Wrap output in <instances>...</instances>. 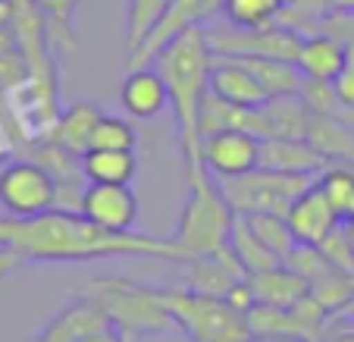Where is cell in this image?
Returning a JSON list of instances; mask_svg holds the SVG:
<instances>
[{
    "label": "cell",
    "mask_w": 354,
    "mask_h": 342,
    "mask_svg": "<svg viewBox=\"0 0 354 342\" xmlns=\"http://www.w3.org/2000/svg\"><path fill=\"white\" fill-rule=\"evenodd\" d=\"M91 148H104V151H135V148H138V129H135V123L126 120V116L104 114V116H100V123L94 126ZM91 148H88V151H91Z\"/></svg>",
    "instance_id": "cell-29"
},
{
    "label": "cell",
    "mask_w": 354,
    "mask_h": 342,
    "mask_svg": "<svg viewBox=\"0 0 354 342\" xmlns=\"http://www.w3.org/2000/svg\"><path fill=\"white\" fill-rule=\"evenodd\" d=\"M333 13H351L354 16V0H335Z\"/></svg>",
    "instance_id": "cell-36"
},
{
    "label": "cell",
    "mask_w": 354,
    "mask_h": 342,
    "mask_svg": "<svg viewBox=\"0 0 354 342\" xmlns=\"http://www.w3.org/2000/svg\"><path fill=\"white\" fill-rule=\"evenodd\" d=\"M333 85H335V94H339L342 107H345L348 114H354V69L345 66V69H342V73L333 79Z\"/></svg>",
    "instance_id": "cell-33"
},
{
    "label": "cell",
    "mask_w": 354,
    "mask_h": 342,
    "mask_svg": "<svg viewBox=\"0 0 354 342\" xmlns=\"http://www.w3.org/2000/svg\"><path fill=\"white\" fill-rule=\"evenodd\" d=\"M220 182L223 198L235 217H254V214H288L292 201L308 186H314L317 176H292V173H273V170L254 167L251 173L229 176Z\"/></svg>",
    "instance_id": "cell-6"
},
{
    "label": "cell",
    "mask_w": 354,
    "mask_h": 342,
    "mask_svg": "<svg viewBox=\"0 0 354 342\" xmlns=\"http://www.w3.org/2000/svg\"><path fill=\"white\" fill-rule=\"evenodd\" d=\"M207 82H210V94H216L226 104H235V107H267L270 101L263 85L235 57H214Z\"/></svg>",
    "instance_id": "cell-14"
},
{
    "label": "cell",
    "mask_w": 354,
    "mask_h": 342,
    "mask_svg": "<svg viewBox=\"0 0 354 342\" xmlns=\"http://www.w3.org/2000/svg\"><path fill=\"white\" fill-rule=\"evenodd\" d=\"M251 342H254V339H251Z\"/></svg>",
    "instance_id": "cell-42"
},
{
    "label": "cell",
    "mask_w": 354,
    "mask_h": 342,
    "mask_svg": "<svg viewBox=\"0 0 354 342\" xmlns=\"http://www.w3.org/2000/svg\"><path fill=\"white\" fill-rule=\"evenodd\" d=\"M286 13L282 0H223L220 16L235 28H267L276 26Z\"/></svg>",
    "instance_id": "cell-26"
},
{
    "label": "cell",
    "mask_w": 354,
    "mask_h": 342,
    "mask_svg": "<svg viewBox=\"0 0 354 342\" xmlns=\"http://www.w3.org/2000/svg\"><path fill=\"white\" fill-rule=\"evenodd\" d=\"M204 19H210V0H173L169 10L160 16V22L151 28V35L126 57V69L151 66V63L160 57L163 47H169L179 35H185L188 28L201 26Z\"/></svg>",
    "instance_id": "cell-12"
},
{
    "label": "cell",
    "mask_w": 354,
    "mask_h": 342,
    "mask_svg": "<svg viewBox=\"0 0 354 342\" xmlns=\"http://www.w3.org/2000/svg\"><path fill=\"white\" fill-rule=\"evenodd\" d=\"M214 57H273V60L298 63L301 38L298 28L276 22L267 28H204Z\"/></svg>",
    "instance_id": "cell-9"
},
{
    "label": "cell",
    "mask_w": 354,
    "mask_h": 342,
    "mask_svg": "<svg viewBox=\"0 0 354 342\" xmlns=\"http://www.w3.org/2000/svg\"><path fill=\"white\" fill-rule=\"evenodd\" d=\"M245 220H248V226L254 229L257 239H261L270 251H276L282 261H286V258L292 255V249L298 245L286 214H254V217H245Z\"/></svg>",
    "instance_id": "cell-28"
},
{
    "label": "cell",
    "mask_w": 354,
    "mask_h": 342,
    "mask_svg": "<svg viewBox=\"0 0 354 342\" xmlns=\"http://www.w3.org/2000/svg\"><path fill=\"white\" fill-rule=\"evenodd\" d=\"M47 19V44H57L60 51L73 47V16L79 0H35Z\"/></svg>",
    "instance_id": "cell-30"
},
{
    "label": "cell",
    "mask_w": 354,
    "mask_h": 342,
    "mask_svg": "<svg viewBox=\"0 0 354 342\" xmlns=\"http://www.w3.org/2000/svg\"><path fill=\"white\" fill-rule=\"evenodd\" d=\"M0 208L7 217H38L60 208V182L41 161H10L0 167Z\"/></svg>",
    "instance_id": "cell-8"
},
{
    "label": "cell",
    "mask_w": 354,
    "mask_h": 342,
    "mask_svg": "<svg viewBox=\"0 0 354 342\" xmlns=\"http://www.w3.org/2000/svg\"><path fill=\"white\" fill-rule=\"evenodd\" d=\"M79 342H126V333H122L120 327H104V330H97V333L82 336Z\"/></svg>",
    "instance_id": "cell-34"
},
{
    "label": "cell",
    "mask_w": 354,
    "mask_h": 342,
    "mask_svg": "<svg viewBox=\"0 0 354 342\" xmlns=\"http://www.w3.org/2000/svg\"><path fill=\"white\" fill-rule=\"evenodd\" d=\"M235 60L251 69V75L261 82L270 98L298 94L301 85H304V73L292 60H273V57H235Z\"/></svg>",
    "instance_id": "cell-23"
},
{
    "label": "cell",
    "mask_w": 354,
    "mask_h": 342,
    "mask_svg": "<svg viewBox=\"0 0 354 342\" xmlns=\"http://www.w3.org/2000/svg\"><path fill=\"white\" fill-rule=\"evenodd\" d=\"M185 176H188V195L179 217H176L173 242L182 249V255L188 261V258L214 255V251H220L226 245L235 223V210L223 198L220 182L204 167V161L185 163Z\"/></svg>",
    "instance_id": "cell-3"
},
{
    "label": "cell",
    "mask_w": 354,
    "mask_h": 342,
    "mask_svg": "<svg viewBox=\"0 0 354 342\" xmlns=\"http://www.w3.org/2000/svg\"><path fill=\"white\" fill-rule=\"evenodd\" d=\"M104 116V107L94 101H73L69 107H63L60 123L54 129V141L63 145L66 151H73L75 157H82L88 148H91V135L94 126Z\"/></svg>",
    "instance_id": "cell-20"
},
{
    "label": "cell",
    "mask_w": 354,
    "mask_h": 342,
    "mask_svg": "<svg viewBox=\"0 0 354 342\" xmlns=\"http://www.w3.org/2000/svg\"><path fill=\"white\" fill-rule=\"evenodd\" d=\"M333 342H354V330H345V333H339Z\"/></svg>",
    "instance_id": "cell-39"
},
{
    "label": "cell",
    "mask_w": 354,
    "mask_h": 342,
    "mask_svg": "<svg viewBox=\"0 0 354 342\" xmlns=\"http://www.w3.org/2000/svg\"><path fill=\"white\" fill-rule=\"evenodd\" d=\"M298 69L304 73V79L333 82L345 69V41L326 32L304 35L298 51Z\"/></svg>",
    "instance_id": "cell-19"
},
{
    "label": "cell",
    "mask_w": 354,
    "mask_h": 342,
    "mask_svg": "<svg viewBox=\"0 0 354 342\" xmlns=\"http://www.w3.org/2000/svg\"><path fill=\"white\" fill-rule=\"evenodd\" d=\"M348 229H351V233H354V217H351V220H348Z\"/></svg>",
    "instance_id": "cell-41"
},
{
    "label": "cell",
    "mask_w": 354,
    "mask_h": 342,
    "mask_svg": "<svg viewBox=\"0 0 354 342\" xmlns=\"http://www.w3.org/2000/svg\"><path fill=\"white\" fill-rule=\"evenodd\" d=\"M82 176L88 182H116V186H132L138 173V154L135 151H104L91 148L79 157Z\"/></svg>",
    "instance_id": "cell-22"
},
{
    "label": "cell",
    "mask_w": 354,
    "mask_h": 342,
    "mask_svg": "<svg viewBox=\"0 0 354 342\" xmlns=\"http://www.w3.org/2000/svg\"><path fill=\"white\" fill-rule=\"evenodd\" d=\"M308 141L333 163H354V123L342 116H314Z\"/></svg>",
    "instance_id": "cell-21"
},
{
    "label": "cell",
    "mask_w": 354,
    "mask_h": 342,
    "mask_svg": "<svg viewBox=\"0 0 354 342\" xmlns=\"http://www.w3.org/2000/svg\"><path fill=\"white\" fill-rule=\"evenodd\" d=\"M97 258H176L173 239L145 233H107L79 210L54 208L38 217H0V280L28 264H85Z\"/></svg>",
    "instance_id": "cell-1"
},
{
    "label": "cell",
    "mask_w": 354,
    "mask_h": 342,
    "mask_svg": "<svg viewBox=\"0 0 354 342\" xmlns=\"http://www.w3.org/2000/svg\"><path fill=\"white\" fill-rule=\"evenodd\" d=\"M286 220H288V226H292L298 245H323V242L342 226V217L335 214L326 192H323L317 182L308 186L295 198Z\"/></svg>",
    "instance_id": "cell-13"
},
{
    "label": "cell",
    "mask_w": 354,
    "mask_h": 342,
    "mask_svg": "<svg viewBox=\"0 0 354 342\" xmlns=\"http://www.w3.org/2000/svg\"><path fill=\"white\" fill-rule=\"evenodd\" d=\"M10 151H13V132H10L7 126H0V167L7 163Z\"/></svg>",
    "instance_id": "cell-35"
},
{
    "label": "cell",
    "mask_w": 354,
    "mask_h": 342,
    "mask_svg": "<svg viewBox=\"0 0 354 342\" xmlns=\"http://www.w3.org/2000/svg\"><path fill=\"white\" fill-rule=\"evenodd\" d=\"M104 327H113L107 311L100 308L94 298L75 292V302H69L32 342H79L82 336L97 333V330H104Z\"/></svg>",
    "instance_id": "cell-17"
},
{
    "label": "cell",
    "mask_w": 354,
    "mask_h": 342,
    "mask_svg": "<svg viewBox=\"0 0 354 342\" xmlns=\"http://www.w3.org/2000/svg\"><path fill=\"white\" fill-rule=\"evenodd\" d=\"M254 342H308L301 336H267V339H254Z\"/></svg>",
    "instance_id": "cell-37"
},
{
    "label": "cell",
    "mask_w": 354,
    "mask_h": 342,
    "mask_svg": "<svg viewBox=\"0 0 354 342\" xmlns=\"http://www.w3.org/2000/svg\"><path fill=\"white\" fill-rule=\"evenodd\" d=\"M320 251L326 255V261L333 264V267L354 276V233L348 229V223H342V226L323 242Z\"/></svg>",
    "instance_id": "cell-31"
},
{
    "label": "cell",
    "mask_w": 354,
    "mask_h": 342,
    "mask_svg": "<svg viewBox=\"0 0 354 342\" xmlns=\"http://www.w3.org/2000/svg\"><path fill=\"white\" fill-rule=\"evenodd\" d=\"M201 161L216 179L251 173L261 167V138L239 129H223L201 138Z\"/></svg>",
    "instance_id": "cell-11"
},
{
    "label": "cell",
    "mask_w": 354,
    "mask_h": 342,
    "mask_svg": "<svg viewBox=\"0 0 354 342\" xmlns=\"http://www.w3.org/2000/svg\"><path fill=\"white\" fill-rule=\"evenodd\" d=\"M282 3H286V10H288V7H295V3H298V0H282Z\"/></svg>",
    "instance_id": "cell-40"
},
{
    "label": "cell",
    "mask_w": 354,
    "mask_h": 342,
    "mask_svg": "<svg viewBox=\"0 0 354 342\" xmlns=\"http://www.w3.org/2000/svg\"><path fill=\"white\" fill-rule=\"evenodd\" d=\"M261 167L273 173L292 176H320L329 161L304 138H261Z\"/></svg>",
    "instance_id": "cell-16"
},
{
    "label": "cell",
    "mask_w": 354,
    "mask_h": 342,
    "mask_svg": "<svg viewBox=\"0 0 354 342\" xmlns=\"http://www.w3.org/2000/svg\"><path fill=\"white\" fill-rule=\"evenodd\" d=\"M210 63H214V51L207 44V32L204 26L188 28L185 35L163 47L154 66L160 69L163 82L169 88V107H173V123L179 132V151L182 161L192 163L201 161V132H198V116L204 94L210 91Z\"/></svg>",
    "instance_id": "cell-2"
},
{
    "label": "cell",
    "mask_w": 354,
    "mask_h": 342,
    "mask_svg": "<svg viewBox=\"0 0 354 342\" xmlns=\"http://www.w3.org/2000/svg\"><path fill=\"white\" fill-rule=\"evenodd\" d=\"M229 249L239 258V264L245 267V273H257V270H270L279 267L282 258L276 251H270L261 239L254 235V229L248 226L245 217H235L232 233H229Z\"/></svg>",
    "instance_id": "cell-25"
},
{
    "label": "cell",
    "mask_w": 354,
    "mask_h": 342,
    "mask_svg": "<svg viewBox=\"0 0 354 342\" xmlns=\"http://www.w3.org/2000/svg\"><path fill=\"white\" fill-rule=\"evenodd\" d=\"M79 214L107 233H132L138 220V195L132 186L88 182L79 198Z\"/></svg>",
    "instance_id": "cell-10"
},
{
    "label": "cell",
    "mask_w": 354,
    "mask_h": 342,
    "mask_svg": "<svg viewBox=\"0 0 354 342\" xmlns=\"http://www.w3.org/2000/svg\"><path fill=\"white\" fill-rule=\"evenodd\" d=\"M120 101L132 120H154L169 107V88L157 66H135L122 75Z\"/></svg>",
    "instance_id": "cell-15"
},
{
    "label": "cell",
    "mask_w": 354,
    "mask_h": 342,
    "mask_svg": "<svg viewBox=\"0 0 354 342\" xmlns=\"http://www.w3.org/2000/svg\"><path fill=\"white\" fill-rule=\"evenodd\" d=\"M267 120H270V129L273 135L279 138H304L308 141V132H310V107L301 101V94H288V98H270L267 101ZM270 135V138H273Z\"/></svg>",
    "instance_id": "cell-24"
},
{
    "label": "cell",
    "mask_w": 354,
    "mask_h": 342,
    "mask_svg": "<svg viewBox=\"0 0 354 342\" xmlns=\"http://www.w3.org/2000/svg\"><path fill=\"white\" fill-rule=\"evenodd\" d=\"M345 66H351V69H354V38H348V41H345Z\"/></svg>",
    "instance_id": "cell-38"
},
{
    "label": "cell",
    "mask_w": 354,
    "mask_h": 342,
    "mask_svg": "<svg viewBox=\"0 0 354 342\" xmlns=\"http://www.w3.org/2000/svg\"><path fill=\"white\" fill-rule=\"evenodd\" d=\"M333 7H335V0H298L295 7H288L286 13H282L279 22H286V26L304 32L310 22H317V19H323L326 13H333Z\"/></svg>",
    "instance_id": "cell-32"
},
{
    "label": "cell",
    "mask_w": 354,
    "mask_h": 342,
    "mask_svg": "<svg viewBox=\"0 0 354 342\" xmlns=\"http://www.w3.org/2000/svg\"><path fill=\"white\" fill-rule=\"evenodd\" d=\"M79 296L94 298L107 311L110 323L120 327L126 336H157L176 330V321L157 298V289L145 282L97 276V280H88L85 289H79Z\"/></svg>",
    "instance_id": "cell-5"
},
{
    "label": "cell",
    "mask_w": 354,
    "mask_h": 342,
    "mask_svg": "<svg viewBox=\"0 0 354 342\" xmlns=\"http://www.w3.org/2000/svg\"><path fill=\"white\" fill-rule=\"evenodd\" d=\"M245 282L254 296V305H270V308H292L310 292V282L301 273H295L288 264L248 273Z\"/></svg>",
    "instance_id": "cell-18"
},
{
    "label": "cell",
    "mask_w": 354,
    "mask_h": 342,
    "mask_svg": "<svg viewBox=\"0 0 354 342\" xmlns=\"http://www.w3.org/2000/svg\"><path fill=\"white\" fill-rule=\"evenodd\" d=\"M3 101H7L13 129L26 141L38 145V141L54 138V129L63 114L60 98H57L54 73H38V69H32L16 88L3 91Z\"/></svg>",
    "instance_id": "cell-7"
},
{
    "label": "cell",
    "mask_w": 354,
    "mask_h": 342,
    "mask_svg": "<svg viewBox=\"0 0 354 342\" xmlns=\"http://www.w3.org/2000/svg\"><path fill=\"white\" fill-rule=\"evenodd\" d=\"M173 0H129L126 7V57L151 35Z\"/></svg>",
    "instance_id": "cell-27"
},
{
    "label": "cell",
    "mask_w": 354,
    "mask_h": 342,
    "mask_svg": "<svg viewBox=\"0 0 354 342\" xmlns=\"http://www.w3.org/2000/svg\"><path fill=\"white\" fill-rule=\"evenodd\" d=\"M160 305L176 321V330L192 342H251L245 311L232 308L226 298L204 296L188 286H154Z\"/></svg>",
    "instance_id": "cell-4"
}]
</instances>
